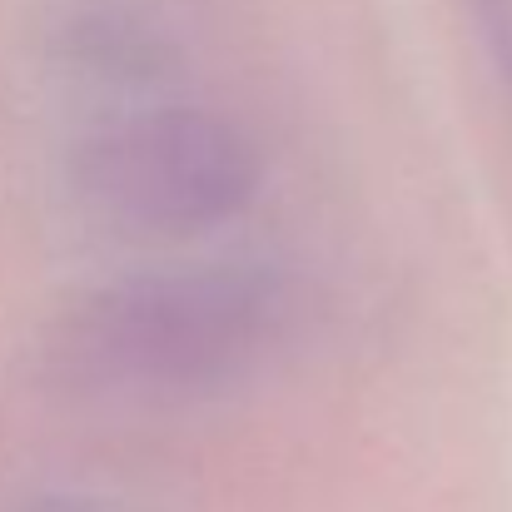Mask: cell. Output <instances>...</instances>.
Segmentation results:
<instances>
[{
	"mask_svg": "<svg viewBox=\"0 0 512 512\" xmlns=\"http://www.w3.org/2000/svg\"><path fill=\"white\" fill-rule=\"evenodd\" d=\"M80 199L135 234H204L259 189V155L209 110H150L80 145Z\"/></svg>",
	"mask_w": 512,
	"mask_h": 512,
	"instance_id": "cell-2",
	"label": "cell"
},
{
	"mask_svg": "<svg viewBox=\"0 0 512 512\" xmlns=\"http://www.w3.org/2000/svg\"><path fill=\"white\" fill-rule=\"evenodd\" d=\"M274 314L279 294L259 269H170L75 304L50 353L70 378L90 383L209 388L259 353Z\"/></svg>",
	"mask_w": 512,
	"mask_h": 512,
	"instance_id": "cell-1",
	"label": "cell"
}]
</instances>
